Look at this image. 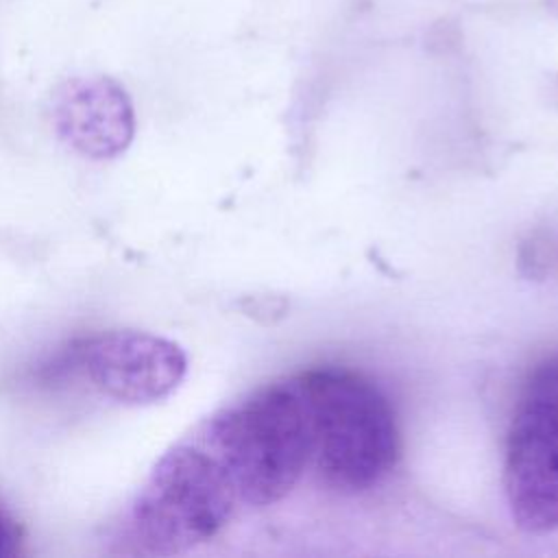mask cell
Wrapping results in <instances>:
<instances>
[{"mask_svg": "<svg viewBox=\"0 0 558 558\" xmlns=\"http://www.w3.org/2000/svg\"><path fill=\"white\" fill-rule=\"evenodd\" d=\"M238 504L225 466L190 436L150 469L122 519V541L144 556L185 554L218 536Z\"/></svg>", "mask_w": 558, "mask_h": 558, "instance_id": "3", "label": "cell"}, {"mask_svg": "<svg viewBox=\"0 0 558 558\" xmlns=\"http://www.w3.org/2000/svg\"><path fill=\"white\" fill-rule=\"evenodd\" d=\"M22 545V527L15 517L0 504V558L15 556Z\"/></svg>", "mask_w": 558, "mask_h": 558, "instance_id": "7", "label": "cell"}, {"mask_svg": "<svg viewBox=\"0 0 558 558\" xmlns=\"http://www.w3.org/2000/svg\"><path fill=\"white\" fill-rule=\"evenodd\" d=\"M207 447L248 506L281 501L312 462L314 436L296 375L268 381L198 423Z\"/></svg>", "mask_w": 558, "mask_h": 558, "instance_id": "1", "label": "cell"}, {"mask_svg": "<svg viewBox=\"0 0 558 558\" xmlns=\"http://www.w3.org/2000/svg\"><path fill=\"white\" fill-rule=\"evenodd\" d=\"M50 118L57 137L92 161L124 155L137 126L129 92L105 74L72 76L59 83L52 92Z\"/></svg>", "mask_w": 558, "mask_h": 558, "instance_id": "6", "label": "cell"}, {"mask_svg": "<svg viewBox=\"0 0 558 558\" xmlns=\"http://www.w3.org/2000/svg\"><path fill=\"white\" fill-rule=\"evenodd\" d=\"M94 390L124 405L168 399L185 379L187 355L166 336L142 329H109L70 347L65 364Z\"/></svg>", "mask_w": 558, "mask_h": 558, "instance_id": "5", "label": "cell"}, {"mask_svg": "<svg viewBox=\"0 0 558 558\" xmlns=\"http://www.w3.org/2000/svg\"><path fill=\"white\" fill-rule=\"evenodd\" d=\"M296 379L310 410L318 480L340 495L379 486L401 453L388 397L368 377L342 366L307 368Z\"/></svg>", "mask_w": 558, "mask_h": 558, "instance_id": "2", "label": "cell"}, {"mask_svg": "<svg viewBox=\"0 0 558 558\" xmlns=\"http://www.w3.org/2000/svg\"><path fill=\"white\" fill-rule=\"evenodd\" d=\"M504 493L521 532L558 530V357L534 368L514 408L506 434Z\"/></svg>", "mask_w": 558, "mask_h": 558, "instance_id": "4", "label": "cell"}]
</instances>
